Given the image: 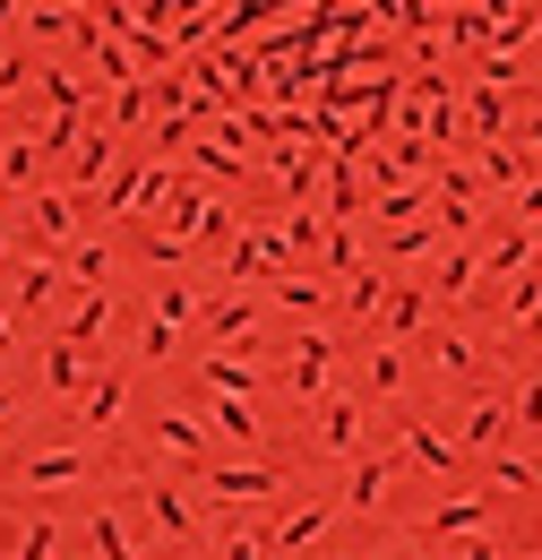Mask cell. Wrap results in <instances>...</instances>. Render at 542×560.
Returning a JSON list of instances; mask_svg holds the SVG:
<instances>
[{
  "instance_id": "30",
  "label": "cell",
  "mask_w": 542,
  "mask_h": 560,
  "mask_svg": "<svg viewBox=\"0 0 542 560\" xmlns=\"http://www.w3.org/2000/svg\"><path fill=\"white\" fill-rule=\"evenodd\" d=\"M86 535H95V552H104V560H138V552H130V535H121V517H113V509H95V517H86Z\"/></svg>"
},
{
  "instance_id": "45",
  "label": "cell",
  "mask_w": 542,
  "mask_h": 560,
  "mask_svg": "<svg viewBox=\"0 0 542 560\" xmlns=\"http://www.w3.org/2000/svg\"><path fill=\"white\" fill-rule=\"evenodd\" d=\"M526 233H542V173L526 182Z\"/></svg>"
},
{
  "instance_id": "2",
  "label": "cell",
  "mask_w": 542,
  "mask_h": 560,
  "mask_svg": "<svg viewBox=\"0 0 542 560\" xmlns=\"http://www.w3.org/2000/svg\"><path fill=\"white\" fill-rule=\"evenodd\" d=\"M482 517H491V500H482V491H448V500H439V509H431L413 535H422V544H474Z\"/></svg>"
},
{
  "instance_id": "40",
  "label": "cell",
  "mask_w": 542,
  "mask_h": 560,
  "mask_svg": "<svg viewBox=\"0 0 542 560\" xmlns=\"http://www.w3.org/2000/svg\"><path fill=\"white\" fill-rule=\"evenodd\" d=\"M146 95H155V86H121V95H113V121H121V130L146 121Z\"/></svg>"
},
{
  "instance_id": "38",
  "label": "cell",
  "mask_w": 542,
  "mask_h": 560,
  "mask_svg": "<svg viewBox=\"0 0 542 560\" xmlns=\"http://www.w3.org/2000/svg\"><path fill=\"white\" fill-rule=\"evenodd\" d=\"M422 250H431V224H397L388 233V259H422Z\"/></svg>"
},
{
  "instance_id": "44",
  "label": "cell",
  "mask_w": 542,
  "mask_h": 560,
  "mask_svg": "<svg viewBox=\"0 0 542 560\" xmlns=\"http://www.w3.org/2000/svg\"><path fill=\"white\" fill-rule=\"evenodd\" d=\"M26 78H44V70H35L26 52H0V86H26Z\"/></svg>"
},
{
  "instance_id": "43",
  "label": "cell",
  "mask_w": 542,
  "mask_h": 560,
  "mask_svg": "<svg viewBox=\"0 0 542 560\" xmlns=\"http://www.w3.org/2000/svg\"><path fill=\"white\" fill-rule=\"evenodd\" d=\"M517 422H526V431H542V380H526V388H517Z\"/></svg>"
},
{
  "instance_id": "51",
  "label": "cell",
  "mask_w": 542,
  "mask_h": 560,
  "mask_svg": "<svg viewBox=\"0 0 542 560\" xmlns=\"http://www.w3.org/2000/svg\"><path fill=\"white\" fill-rule=\"evenodd\" d=\"M0 147H9V113H0Z\"/></svg>"
},
{
  "instance_id": "8",
  "label": "cell",
  "mask_w": 542,
  "mask_h": 560,
  "mask_svg": "<svg viewBox=\"0 0 542 560\" xmlns=\"http://www.w3.org/2000/svg\"><path fill=\"white\" fill-rule=\"evenodd\" d=\"M319 448H328V457H353V448H362V397H328V406H319Z\"/></svg>"
},
{
  "instance_id": "21",
  "label": "cell",
  "mask_w": 542,
  "mask_h": 560,
  "mask_svg": "<svg viewBox=\"0 0 542 560\" xmlns=\"http://www.w3.org/2000/svg\"><path fill=\"white\" fill-rule=\"evenodd\" d=\"M379 319H388V328H397V337H413V328H422V319H431V284H397V293H388V311H379Z\"/></svg>"
},
{
  "instance_id": "9",
  "label": "cell",
  "mask_w": 542,
  "mask_h": 560,
  "mask_svg": "<svg viewBox=\"0 0 542 560\" xmlns=\"http://www.w3.org/2000/svg\"><path fill=\"white\" fill-rule=\"evenodd\" d=\"M121 406H130V371H121V362H104V371H95V388H86V406H78V422H86V431H104V422H121Z\"/></svg>"
},
{
  "instance_id": "27",
  "label": "cell",
  "mask_w": 542,
  "mask_h": 560,
  "mask_svg": "<svg viewBox=\"0 0 542 560\" xmlns=\"http://www.w3.org/2000/svg\"><path fill=\"white\" fill-rule=\"evenodd\" d=\"M155 319H164V328H181V319H207V302L190 293V284H155Z\"/></svg>"
},
{
  "instance_id": "12",
  "label": "cell",
  "mask_w": 542,
  "mask_h": 560,
  "mask_svg": "<svg viewBox=\"0 0 542 560\" xmlns=\"http://www.w3.org/2000/svg\"><path fill=\"white\" fill-rule=\"evenodd\" d=\"M26 233H35L44 250H69V242H78V208H69L61 190H44V199H35V215H26Z\"/></svg>"
},
{
  "instance_id": "25",
  "label": "cell",
  "mask_w": 542,
  "mask_h": 560,
  "mask_svg": "<svg viewBox=\"0 0 542 560\" xmlns=\"http://www.w3.org/2000/svg\"><path fill=\"white\" fill-rule=\"evenodd\" d=\"M35 164H44V139H9V147H0V190H26Z\"/></svg>"
},
{
  "instance_id": "54",
  "label": "cell",
  "mask_w": 542,
  "mask_h": 560,
  "mask_svg": "<svg viewBox=\"0 0 542 560\" xmlns=\"http://www.w3.org/2000/svg\"><path fill=\"white\" fill-rule=\"evenodd\" d=\"M534 560H542V552H534Z\"/></svg>"
},
{
  "instance_id": "1",
  "label": "cell",
  "mask_w": 542,
  "mask_h": 560,
  "mask_svg": "<svg viewBox=\"0 0 542 560\" xmlns=\"http://www.w3.org/2000/svg\"><path fill=\"white\" fill-rule=\"evenodd\" d=\"M328 371H337V337L302 328V337H293V362H284V388H293V397H310V406H328V397H337V388H328Z\"/></svg>"
},
{
  "instance_id": "50",
  "label": "cell",
  "mask_w": 542,
  "mask_h": 560,
  "mask_svg": "<svg viewBox=\"0 0 542 560\" xmlns=\"http://www.w3.org/2000/svg\"><path fill=\"white\" fill-rule=\"evenodd\" d=\"M9 346H17V328H9V311H0V353H9Z\"/></svg>"
},
{
  "instance_id": "10",
  "label": "cell",
  "mask_w": 542,
  "mask_h": 560,
  "mask_svg": "<svg viewBox=\"0 0 542 560\" xmlns=\"http://www.w3.org/2000/svg\"><path fill=\"white\" fill-rule=\"evenodd\" d=\"M275 483H284V475H275L268 457H259V466H215V475H207V500H268Z\"/></svg>"
},
{
  "instance_id": "11",
  "label": "cell",
  "mask_w": 542,
  "mask_h": 560,
  "mask_svg": "<svg viewBox=\"0 0 542 560\" xmlns=\"http://www.w3.org/2000/svg\"><path fill=\"white\" fill-rule=\"evenodd\" d=\"M405 457L431 466V475H466V448H457L448 431H431V422H405Z\"/></svg>"
},
{
  "instance_id": "31",
  "label": "cell",
  "mask_w": 542,
  "mask_h": 560,
  "mask_svg": "<svg viewBox=\"0 0 542 560\" xmlns=\"http://www.w3.org/2000/svg\"><path fill=\"white\" fill-rule=\"evenodd\" d=\"M104 164H113V139H86V147H78V164H69V182L86 190V182H104ZM104 190H113V182H104Z\"/></svg>"
},
{
  "instance_id": "22",
  "label": "cell",
  "mask_w": 542,
  "mask_h": 560,
  "mask_svg": "<svg viewBox=\"0 0 542 560\" xmlns=\"http://www.w3.org/2000/svg\"><path fill=\"white\" fill-rule=\"evenodd\" d=\"M474 277H482L474 250H448V259H439V277H431V302H457V293H474Z\"/></svg>"
},
{
  "instance_id": "39",
  "label": "cell",
  "mask_w": 542,
  "mask_h": 560,
  "mask_svg": "<svg viewBox=\"0 0 542 560\" xmlns=\"http://www.w3.org/2000/svg\"><path fill=\"white\" fill-rule=\"evenodd\" d=\"M69 147H78V113H52L44 121V155H69Z\"/></svg>"
},
{
  "instance_id": "23",
  "label": "cell",
  "mask_w": 542,
  "mask_h": 560,
  "mask_svg": "<svg viewBox=\"0 0 542 560\" xmlns=\"http://www.w3.org/2000/svg\"><path fill=\"white\" fill-rule=\"evenodd\" d=\"M199 380L215 397H250V371H241V353H199Z\"/></svg>"
},
{
  "instance_id": "32",
  "label": "cell",
  "mask_w": 542,
  "mask_h": 560,
  "mask_svg": "<svg viewBox=\"0 0 542 560\" xmlns=\"http://www.w3.org/2000/svg\"><path fill=\"white\" fill-rule=\"evenodd\" d=\"M474 130H508V86H474Z\"/></svg>"
},
{
  "instance_id": "47",
  "label": "cell",
  "mask_w": 542,
  "mask_h": 560,
  "mask_svg": "<svg viewBox=\"0 0 542 560\" xmlns=\"http://www.w3.org/2000/svg\"><path fill=\"white\" fill-rule=\"evenodd\" d=\"M526 155H542V104H526Z\"/></svg>"
},
{
  "instance_id": "14",
  "label": "cell",
  "mask_w": 542,
  "mask_h": 560,
  "mask_svg": "<svg viewBox=\"0 0 542 560\" xmlns=\"http://www.w3.org/2000/svg\"><path fill=\"white\" fill-rule=\"evenodd\" d=\"M155 448L199 466V457H207V422H199V415H155Z\"/></svg>"
},
{
  "instance_id": "4",
  "label": "cell",
  "mask_w": 542,
  "mask_h": 560,
  "mask_svg": "<svg viewBox=\"0 0 542 560\" xmlns=\"http://www.w3.org/2000/svg\"><path fill=\"white\" fill-rule=\"evenodd\" d=\"M250 328H259V302H250V293H215V302H207V319H199L207 353H224L233 337H250Z\"/></svg>"
},
{
  "instance_id": "49",
  "label": "cell",
  "mask_w": 542,
  "mask_h": 560,
  "mask_svg": "<svg viewBox=\"0 0 542 560\" xmlns=\"http://www.w3.org/2000/svg\"><path fill=\"white\" fill-rule=\"evenodd\" d=\"M9 26H17V0H0V35H9Z\"/></svg>"
},
{
  "instance_id": "52",
  "label": "cell",
  "mask_w": 542,
  "mask_h": 560,
  "mask_svg": "<svg viewBox=\"0 0 542 560\" xmlns=\"http://www.w3.org/2000/svg\"><path fill=\"white\" fill-rule=\"evenodd\" d=\"M0 422H9V388H0Z\"/></svg>"
},
{
  "instance_id": "17",
  "label": "cell",
  "mask_w": 542,
  "mask_h": 560,
  "mask_svg": "<svg viewBox=\"0 0 542 560\" xmlns=\"http://www.w3.org/2000/svg\"><path fill=\"white\" fill-rule=\"evenodd\" d=\"M61 268L78 277V293H95V284L113 277V242H69V250H61Z\"/></svg>"
},
{
  "instance_id": "15",
  "label": "cell",
  "mask_w": 542,
  "mask_h": 560,
  "mask_svg": "<svg viewBox=\"0 0 542 560\" xmlns=\"http://www.w3.org/2000/svg\"><path fill=\"white\" fill-rule=\"evenodd\" d=\"M146 509H155V526L181 544V535H199V509H190V491H173V483H146Z\"/></svg>"
},
{
  "instance_id": "42",
  "label": "cell",
  "mask_w": 542,
  "mask_h": 560,
  "mask_svg": "<svg viewBox=\"0 0 542 560\" xmlns=\"http://www.w3.org/2000/svg\"><path fill=\"white\" fill-rule=\"evenodd\" d=\"M491 182H526V155L517 147H491Z\"/></svg>"
},
{
  "instance_id": "26",
  "label": "cell",
  "mask_w": 542,
  "mask_h": 560,
  "mask_svg": "<svg viewBox=\"0 0 542 560\" xmlns=\"http://www.w3.org/2000/svg\"><path fill=\"white\" fill-rule=\"evenodd\" d=\"M431 362H439V371H448V380H474V362H482V353L466 346V337H457V328H439V337H431Z\"/></svg>"
},
{
  "instance_id": "33",
  "label": "cell",
  "mask_w": 542,
  "mask_h": 560,
  "mask_svg": "<svg viewBox=\"0 0 542 560\" xmlns=\"http://www.w3.org/2000/svg\"><path fill=\"white\" fill-rule=\"evenodd\" d=\"M173 346H181V328H164V319L138 328V362H173Z\"/></svg>"
},
{
  "instance_id": "24",
  "label": "cell",
  "mask_w": 542,
  "mask_h": 560,
  "mask_svg": "<svg viewBox=\"0 0 542 560\" xmlns=\"http://www.w3.org/2000/svg\"><path fill=\"white\" fill-rule=\"evenodd\" d=\"M9 302H17V311H52V259H26L17 284H9Z\"/></svg>"
},
{
  "instance_id": "18",
  "label": "cell",
  "mask_w": 542,
  "mask_h": 560,
  "mask_svg": "<svg viewBox=\"0 0 542 560\" xmlns=\"http://www.w3.org/2000/svg\"><path fill=\"white\" fill-rule=\"evenodd\" d=\"M207 422H215L224 440H250V448H259V415H250V397H215V388H207Z\"/></svg>"
},
{
  "instance_id": "28",
  "label": "cell",
  "mask_w": 542,
  "mask_h": 560,
  "mask_svg": "<svg viewBox=\"0 0 542 560\" xmlns=\"http://www.w3.org/2000/svg\"><path fill=\"white\" fill-rule=\"evenodd\" d=\"M17 560H61V526L52 517H26L17 526Z\"/></svg>"
},
{
  "instance_id": "3",
  "label": "cell",
  "mask_w": 542,
  "mask_h": 560,
  "mask_svg": "<svg viewBox=\"0 0 542 560\" xmlns=\"http://www.w3.org/2000/svg\"><path fill=\"white\" fill-rule=\"evenodd\" d=\"M517 431V406H499V397H474L466 422H457V440H466V457H499V440Z\"/></svg>"
},
{
  "instance_id": "37",
  "label": "cell",
  "mask_w": 542,
  "mask_h": 560,
  "mask_svg": "<svg viewBox=\"0 0 542 560\" xmlns=\"http://www.w3.org/2000/svg\"><path fill=\"white\" fill-rule=\"evenodd\" d=\"M275 302H284V311H319L328 293H319V284H310V277H284V284H275Z\"/></svg>"
},
{
  "instance_id": "29",
  "label": "cell",
  "mask_w": 542,
  "mask_h": 560,
  "mask_svg": "<svg viewBox=\"0 0 542 560\" xmlns=\"http://www.w3.org/2000/svg\"><path fill=\"white\" fill-rule=\"evenodd\" d=\"M344 293H353V302H344V311H370V319H379V311H388V293H397V284L379 277V268H362V277L344 284Z\"/></svg>"
},
{
  "instance_id": "53",
  "label": "cell",
  "mask_w": 542,
  "mask_h": 560,
  "mask_svg": "<svg viewBox=\"0 0 542 560\" xmlns=\"http://www.w3.org/2000/svg\"><path fill=\"white\" fill-rule=\"evenodd\" d=\"M0 250H9V233H0Z\"/></svg>"
},
{
  "instance_id": "35",
  "label": "cell",
  "mask_w": 542,
  "mask_h": 560,
  "mask_svg": "<svg viewBox=\"0 0 542 560\" xmlns=\"http://www.w3.org/2000/svg\"><path fill=\"white\" fill-rule=\"evenodd\" d=\"M397 380H405V353L379 346V353H370V388H379V397H397Z\"/></svg>"
},
{
  "instance_id": "16",
  "label": "cell",
  "mask_w": 542,
  "mask_h": 560,
  "mask_svg": "<svg viewBox=\"0 0 542 560\" xmlns=\"http://www.w3.org/2000/svg\"><path fill=\"white\" fill-rule=\"evenodd\" d=\"M78 475H86V448H35V457H26V483H35V491L78 483Z\"/></svg>"
},
{
  "instance_id": "34",
  "label": "cell",
  "mask_w": 542,
  "mask_h": 560,
  "mask_svg": "<svg viewBox=\"0 0 542 560\" xmlns=\"http://www.w3.org/2000/svg\"><path fill=\"white\" fill-rule=\"evenodd\" d=\"M482 268H491V277H508V268H526V224H517V233H499V242H491V259H482Z\"/></svg>"
},
{
  "instance_id": "13",
  "label": "cell",
  "mask_w": 542,
  "mask_h": 560,
  "mask_svg": "<svg viewBox=\"0 0 542 560\" xmlns=\"http://www.w3.org/2000/svg\"><path fill=\"white\" fill-rule=\"evenodd\" d=\"M397 483V457H353V475H344V509H379Z\"/></svg>"
},
{
  "instance_id": "7",
  "label": "cell",
  "mask_w": 542,
  "mask_h": 560,
  "mask_svg": "<svg viewBox=\"0 0 542 560\" xmlns=\"http://www.w3.org/2000/svg\"><path fill=\"white\" fill-rule=\"evenodd\" d=\"M44 388H52V397H78V406H86V388H95V380H86V346L52 337V346H44Z\"/></svg>"
},
{
  "instance_id": "48",
  "label": "cell",
  "mask_w": 542,
  "mask_h": 560,
  "mask_svg": "<svg viewBox=\"0 0 542 560\" xmlns=\"http://www.w3.org/2000/svg\"><path fill=\"white\" fill-rule=\"evenodd\" d=\"M517 328H526V337H542V302H534V311H526V319H517Z\"/></svg>"
},
{
  "instance_id": "19",
  "label": "cell",
  "mask_w": 542,
  "mask_h": 560,
  "mask_svg": "<svg viewBox=\"0 0 542 560\" xmlns=\"http://www.w3.org/2000/svg\"><path fill=\"white\" fill-rule=\"evenodd\" d=\"M104 319H113V302H104V293H78V302H69V319H61V337H69V346H95V337H104Z\"/></svg>"
},
{
  "instance_id": "36",
  "label": "cell",
  "mask_w": 542,
  "mask_h": 560,
  "mask_svg": "<svg viewBox=\"0 0 542 560\" xmlns=\"http://www.w3.org/2000/svg\"><path fill=\"white\" fill-rule=\"evenodd\" d=\"M491 483H499V491H534V466H526V457H508V448H499V457H491Z\"/></svg>"
},
{
  "instance_id": "6",
  "label": "cell",
  "mask_w": 542,
  "mask_h": 560,
  "mask_svg": "<svg viewBox=\"0 0 542 560\" xmlns=\"http://www.w3.org/2000/svg\"><path fill=\"white\" fill-rule=\"evenodd\" d=\"M164 190H173V164H138V173H121V182L104 190V208H113V215H146Z\"/></svg>"
},
{
  "instance_id": "5",
  "label": "cell",
  "mask_w": 542,
  "mask_h": 560,
  "mask_svg": "<svg viewBox=\"0 0 542 560\" xmlns=\"http://www.w3.org/2000/svg\"><path fill=\"white\" fill-rule=\"evenodd\" d=\"M284 259H293V242H284V233H241V242L224 250V268H233V277H275V284H284Z\"/></svg>"
},
{
  "instance_id": "20",
  "label": "cell",
  "mask_w": 542,
  "mask_h": 560,
  "mask_svg": "<svg viewBox=\"0 0 542 560\" xmlns=\"http://www.w3.org/2000/svg\"><path fill=\"white\" fill-rule=\"evenodd\" d=\"M328 535V509H293V517H275L268 552H302V544H319Z\"/></svg>"
},
{
  "instance_id": "41",
  "label": "cell",
  "mask_w": 542,
  "mask_h": 560,
  "mask_svg": "<svg viewBox=\"0 0 542 560\" xmlns=\"http://www.w3.org/2000/svg\"><path fill=\"white\" fill-rule=\"evenodd\" d=\"M215 560H268V544H259V535H224V544H215Z\"/></svg>"
},
{
  "instance_id": "46",
  "label": "cell",
  "mask_w": 542,
  "mask_h": 560,
  "mask_svg": "<svg viewBox=\"0 0 542 560\" xmlns=\"http://www.w3.org/2000/svg\"><path fill=\"white\" fill-rule=\"evenodd\" d=\"M457 560H499V544H491V535H474V544H457Z\"/></svg>"
}]
</instances>
